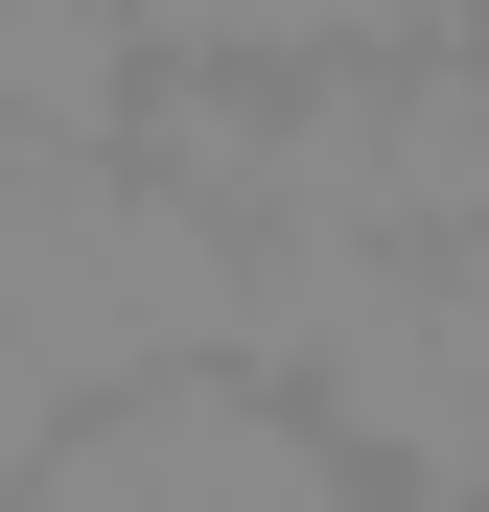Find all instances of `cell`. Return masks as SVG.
I'll use <instances>...</instances> for the list:
<instances>
[{"label":"cell","instance_id":"1","mask_svg":"<svg viewBox=\"0 0 489 512\" xmlns=\"http://www.w3.org/2000/svg\"><path fill=\"white\" fill-rule=\"evenodd\" d=\"M0 326L94 396H163V373H233V233L163 187V163H0Z\"/></svg>","mask_w":489,"mask_h":512},{"label":"cell","instance_id":"2","mask_svg":"<svg viewBox=\"0 0 489 512\" xmlns=\"http://www.w3.org/2000/svg\"><path fill=\"white\" fill-rule=\"evenodd\" d=\"M373 512H489V489H373Z\"/></svg>","mask_w":489,"mask_h":512}]
</instances>
